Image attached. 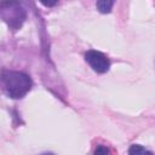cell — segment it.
Here are the masks:
<instances>
[{"mask_svg":"<svg viewBox=\"0 0 155 155\" xmlns=\"http://www.w3.org/2000/svg\"><path fill=\"white\" fill-rule=\"evenodd\" d=\"M128 154H132V155H137V154H151L150 150L143 148L142 145H138V144H133L130 149H128Z\"/></svg>","mask_w":155,"mask_h":155,"instance_id":"cell-5","label":"cell"},{"mask_svg":"<svg viewBox=\"0 0 155 155\" xmlns=\"http://www.w3.org/2000/svg\"><path fill=\"white\" fill-rule=\"evenodd\" d=\"M101 153H103V154H108V153H109V150H108L107 148H103V147H98V148L94 150V154H101Z\"/></svg>","mask_w":155,"mask_h":155,"instance_id":"cell-7","label":"cell"},{"mask_svg":"<svg viewBox=\"0 0 155 155\" xmlns=\"http://www.w3.org/2000/svg\"><path fill=\"white\" fill-rule=\"evenodd\" d=\"M85 59L90 64V67L97 73H107L110 68V62L108 57L99 51H94V50L87 51L85 53Z\"/></svg>","mask_w":155,"mask_h":155,"instance_id":"cell-3","label":"cell"},{"mask_svg":"<svg viewBox=\"0 0 155 155\" xmlns=\"http://www.w3.org/2000/svg\"><path fill=\"white\" fill-rule=\"evenodd\" d=\"M39 1L46 7H52L58 2V0H39Z\"/></svg>","mask_w":155,"mask_h":155,"instance_id":"cell-6","label":"cell"},{"mask_svg":"<svg viewBox=\"0 0 155 155\" xmlns=\"http://www.w3.org/2000/svg\"><path fill=\"white\" fill-rule=\"evenodd\" d=\"M0 15L12 30H18L27 18V11L19 0H2L0 4Z\"/></svg>","mask_w":155,"mask_h":155,"instance_id":"cell-2","label":"cell"},{"mask_svg":"<svg viewBox=\"0 0 155 155\" xmlns=\"http://www.w3.org/2000/svg\"><path fill=\"white\" fill-rule=\"evenodd\" d=\"M115 0H97V10L102 13H109L114 6Z\"/></svg>","mask_w":155,"mask_h":155,"instance_id":"cell-4","label":"cell"},{"mask_svg":"<svg viewBox=\"0 0 155 155\" xmlns=\"http://www.w3.org/2000/svg\"><path fill=\"white\" fill-rule=\"evenodd\" d=\"M1 81L5 93L13 99L23 98L31 88V79L22 71L4 70L1 74Z\"/></svg>","mask_w":155,"mask_h":155,"instance_id":"cell-1","label":"cell"}]
</instances>
